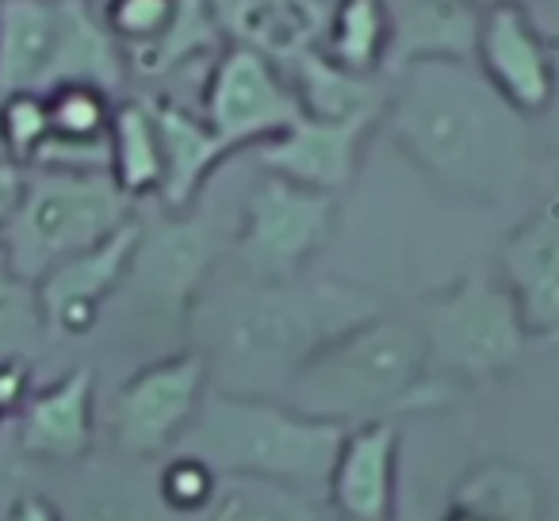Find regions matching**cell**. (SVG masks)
<instances>
[{
  "instance_id": "3",
  "label": "cell",
  "mask_w": 559,
  "mask_h": 521,
  "mask_svg": "<svg viewBox=\"0 0 559 521\" xmlns=\"http://www.w3.org/2000/svg\"><path fill=\"white\" fill-rule=\"evenodd\" d=\"M280 399L311 418L360 426L441 403L444 388L429 376L421 322L380 311L314 353Z\"/></svg>"
},
{
  "instance_id": "12",
  "label": "cell",
  "mask_w": 559,
  "mask_h": 521,
  "mask_svg": "<svg viewBox=\"0 0 559 521\" xmlns=\"http://www.w3.org/2000/svg\"><path fill=\"white\" fill-rule=\"evenodd\" d=\"M139 234L142 223L131 218L116 234H108L100 246L66 257L62 265L35 281V299H39L47 338H85L88 330H96L108 299H116L123 288Z\"/></svg>"
},
{
  "instance_id": "32",
  "label": "cell",
  "mask_w": 559,
  "mask_h": 521,
  "mask_svg": "<svg viewBox=\"0 0 559 521\" xmlns=\"http://www.w3.org/2000/svg\"><path fill=\"white\" fill-rule=\"evenodd\" d=\"M9 521H62V510L43 495H24L9 510Z\"/></svg>"
},
{
  "instance_id": "24",
  "label": "cell",
  "mask_w": 559,
  "mask_h": 521,
  "mask_svg": "<svg viewBox=\"0 0 559 521\" xmlns=\"http://www.w3.org/2000/svg\"><path fill=\"white\" fill-rule=\"evenodd\" d=\"M62 521H185L165 506L157 475H134L127 467H96L85 475Z\"/></svg>"
},
{
  "instance_id": "23",
  "label": "cell",
  "mask_w": 559,
  "mask_h": 521,
  "mask_svg": "<svg viewBox=\"0 0 559 521\" xmlns=\"http://www.w3.org/2000/svg\"><path fill=\"white\" fill-rule=\"evenodd\" d=\"M108 177L127 200L157 196L162 188V139H157L150 100L116 104L108 127Z\"/></svg>"
},
{
  "instance_id": "28",
  "label": "cell",
  "mask_w": 559,
  "mask_h": 521,
  "mask_svg": "<svg viewBox=\"0 0 559 521\" xmlns=\"http://www.w3.org/2000/svg\"><path fill=\"white\" fill-rule=\"evenodd\" d=\"M50 142V111L43 93H0V157L32 169Z\"/></svg>"
},
{
  "instance_id": "17",
  "label": "cell",
  "mask_w": 559,
  "mask_h": 521,
  "mask_svg": "<svg viewBox=\"0 0 559 521\" xmlns=\"http://www.w3.org/2000/svg\"><path fill=\"white\" fill-rule=\"evenodd\" d=\"M157 123V139H162V188L157 200L165 211H188L211 173L230 157V150L218 142V134L207 127L200 111L185 108L177 100L154 96L150 100Z\"/></svg>"
},
{
  "instance_id": "30",
  "label": "cell",
  "mask_w": 559,
  "mask_h": 521,
  "mask_svg": "<svg viewBox=\"0 0 559 521\" xmlns=\"http://www.w3.org/2000/svg\"><path fill=\"white\" fill-rule=\"evenodd\" d=\"M218 475L203 464L192 452H173L165 460V467L157 472V490H162L165 506H169L177 518H203V510L211 506L218 490Z\"/></svg>"
},
{
  "instance_id": "5",
  "label": "cell",
  "mask_w": 559,
  "mask_h": 521,
  "mask_svg": "<svg viewBox=\"0 0 559 521\" xmlns=\"http://www.w3.org/2000/svg\"><path fill=\"white\" fill-rule=\"evenodd\" d=\"M131 203L108 173L27 169L24 196L0 230V253L35 284L66 257L100 246L131 223Z\"/></svg>"
},
{
  "instance_id": "2",
  "label": "cell",
  "mask_w": 559,
  "mask_h": 521,
  "mask_svg": "<svg viewBox=\"0 0 559 521\" xmlns=\"http://www.w3.org/2000/svg\"><path fill=\"white\" fill-rule=\"evenodd\" d=\"M372 315H380L376 296L349 284L253 281L203 315L207 350L200 353L218 376V391L280 399L314 353Z\"/></svg>"
},
{
  "instance_id": "13",
  "label": "cell",
  "mask_w": 559,
  "mask_h": 521,
  "mask_svg": "<svg viewBox=\"0 0 559 521\" xmlns=\"http://www.w3.org/2000/svg\"><path fill=\"white\" fill-rule=\"evenodd\" d=\"M380 116L357 119H311L299 116L284 134L257 146V162L264 173L296 180L314 192H342L357 177L360 154Z\"/></svg>"
},
{
  "instance_id": "10",
  "label": "cell",
  "mask_w": 559,
  "mask_h": 521,
  "mask_svg": "<svg viewBox=\"0 0 559 521\" xmlns=\"http://www.w3.org/2000/svg\"><path fill=\"white\" fill-rule=\"evenodd\" d=\"M215 261V234L200 215L169 211L157 226H142L131 269L119 292H131L142 311L162 322H185Z\"/></svg>"
},
{
  "instance_id": "6",
  "label": "cell",
  "mask_w": 559,
  "mask_h": 521,
  "mask_svg": "<svg viewBox=\"0 0 559 521\" xmlns=\"http://www.w3.org/2000/svg\"><path fill=\"white\" fill-rule=\"evenodd\" d=\"M421 338L433 383H483L510 372L528 345V330L502 281L475 273L429 299L421 311Z\"/></svg>"
},
{
  "instance_id": "7",
  "label": "cell",
  "mask_w": 559,
  "mask_h": 521,
  "mask_svg": "<svg viewBox=\"0 0 559 521\" xmlns=\"http://www.w3.org/2000/svg\"><path fill=\"white\" fill-rule=\"evenodd\" d=\"M334 234V196L264 173L241 200L234 261L257 284L296 281Z\"/></svg>"
},
{
  "instance_id": "35",
  "label": "cell",
  "mask_w": 559,
  "mask_h": 521,
  "mask_svg": "<svg viewBox=\"0 0 559 521\" xmlns=\"http://www.w3.org/2000/svg\"><path fill=\"white\" fill-rule=\"evenodd\" d=\"M4 418H9V414H4V411H0V422H4Z\"/></svg>"
},
{
  "instance_id": "18",
  "label": "cell",
  "mask_w": 559,
  "mask_h": 521,
  "mask_svg": "<svg viewBox=\"0 0 559 521\" xmlns=\"http://www.w3.org/2000/svg\"><path fill=\"white\" fill-rule=\"evenodd\" d=\"M218 20L230 43L253 47L284 70L299 55L322 47V0H218Z\"/></svg>"
},
{
  "instance_id": "34",
  "label": "cell",
  "mask_w": 559,
  "mask_h": 521,
  "mask_svg": "<svg viewBox=\"0 0 559 521\" xmlns=\"http://www.w3.org/2000/svg\"><path fill=\"white\" fill-rule=\"evenodd\" d=\"M544 27H548L551 43H556V50H559V0H551V20Z\"/></svg>"
},
{
  "instance_id": "8",
  "label": "cell",
  "mask_w": 559,
  "mask_h": 521,
  "mask_svg": "<svg viewBox=\"0 0 559 521\" xmlns=\"http://www.w3.org/2000/svg\"><path fill=\"white\" fill-rule=\"evenodd\" d=\"M200 116L218 134V142L238 154L284 134L304 111L288 85V73L272 58L241 43H223L203 81Z\"/></svg>"
},
{
  "instance_id": "21",
  "label": "cell",
  "mask_w": 559,
  "mask_h": 521,
  "mask_svg": "<svg viewBox=\"0 0 559 521\" xmlns=\"http://www.w3.org/2000/svg\"><path fill=\"white\" fill-rule=\"evenodd\" d=\"M288 85L299 100V111L311 119H357L380 116L388 100V85L380 78H360L322 55V47L299 55L296 62L284 66Z\"/></svg>"
},
{
  "instance_id": "16",
  "label": "cell",
  "mask_w": 559,
  "mask_h": 521,
  "mask_svg": "<svg viewBox=\"0 0 559 521\" xmlns=\"http://www.w3.org/2000/svg\"><path fill=\"white\" fill-rule=\"evenodd\" d=\"M96 437V376L88 365L70 368L55 383L32 391L20 406V449L32 460L78 464Z\"/></svg>"
},
{
  "instance_id": "15",
  "label": "cell",
  "mask_w": 559,
  "mask_h": 521,
  "mask_svg": "<svg viewBox=\"0 0 559 521\" xmlns=\"http://www.w3.org/2000/svg\"><path fill=\"white\" fill-rule=\"evenodd\" d=\"M395 464L399 426L391 418L360 422L342 437L330 467L326 498L337 521H391L395 518Z\"/></svg>"
},
{
  "instance_id": "20",
  "label": "cell",
  "mask_w": 559,
  "mask_h": 521,
  "mask_svg": "<svg viewBox=\"0 0 559 521\" xmlns=\"http://www.w3.org/2000/svg\"><path fill=\"white\" fill-rule=\"evenodd\" d=\"M483 12L464 0H406L395 9V43H391V66L411 62H472L475 39H479Z\"/></svg>"
},
{
  "instance_id": "4",
  "label": "cell",
  "mask_w": 559,
  "mask_h": 521,
  "mask_svg": "<svg viewBox=\"0 0 559 521\" xmlns=\"http://www.w3.org/2000/svg\"><path fill=\"white\" fill-rule=\"evenodd\" d=\"M345 429L284 399L207 391L192 429L173 452L200 457L218 479H269L314 490L326 487Z\"/></svg>"
},
{
  "instance_id": "27",
  "label": "cell",
  "mask_w": 559,
  "mask_h": 521,
  "mask_svg": "<svg viewBox=\"0 0 559 521\" xmlns=\"http://www.w3.org/2000/svg\"><path fill=\"white\" fill-rule=\"evenodd\" d=\"M177 4L180 0H100L104 27L123 47L127 66L165 39V32L177 20Z\"/></svg>"
},
{
  "instance_id": "19",
  "label": "cell",
  "mask_w": 559,
  "mask_h": 521,
  "mask_svg": "<svg viewBox=\"0 0 559 521\" xmlns=\"http://www.w3.org/2000/svg\"><path fill=\"white\" fill-rule=\"evenodd\" d=\"M62 0H0V93H43L55 70Z\"/></svg>"
},
{
  "instance_id": "14",
  "label": "cell",
  "mask_w": 559,
  "mask_h": 521,
  "mask_svg": "<svg viewBox=\"0 0 559 521\" xmlns=\"http://www.w3.org/2000/svg\"><path fill=\"white\" fill-rule=\"evenodd\" d=\"M502 284L528 338L559 334V196L544 200L510 230L498 253Z\"/></svg>"
},
{
  "instance_id": "36",
  "label": "cell",
  "mask_w": 559,
  "mask_h": 521,
  "mask_svg": "<svg viewBox=\"0 0 559 521\" xmlns=\"http://www.w3.org/2000/svg\"><path fill=\"white\" fill-rule=\"evenodd\" d=\"M322 4H330V0H322Z\"/></svg>"
},
{
  "instance_id": "25",
  "label": "cell",
  "mask_w": 559,
  "mask_h": 521,
  "mask_svg": "<svg viewBox=\"0 0 559 521\" xmlns=\"http://www.w3.org/2000/svg\"><path fill=\"white\" fill-rule=\"evenodd\" d=\"M203 521H326L311 495L269 479H223Z\"/></svg>"
},
{
  "instance_id": "9",
  "label": "cell",
  "mask_w": 559,
  "mask_h": 521,
  "mask_svg": "<svg viewBox=\"0 0 559 521\" xmlns=\"http://www.w3.org/2000/svg\"><path fill=\"white\" fill-rule=\"evenodd\" d=\"M211 368L200 350L173 353L139 368L111 399V441L123 457L173 452L207 399Z\"/></svg>"
},
{
  "instance_id": "11",
  "label": "cell",
  "mask_w": 559,
  "mask_h": 521,
  "mask_svg": "<svg viewBox=\"0 0 559 521\" xmlns=\"http://www.w3.org/2000/svg\"><path fill=\"white\" fill-rule=\"evenodd\" d=\"M559 50L536 9L483 12L475 39V70L510 108L536 119L551 108L559 93Z\"/></svg>"
},
{
  "instance_id": "1",
  "label": "cell",
  "mask_w": 559,
  "mask_h": 521,
  "mask_svg": "<svg viewBox=\"0 0 559 521\" xmlns=\"http://www.w3.org/2000/svg\"><path fill=\"white\" fill-rule=\"evenodd\" d=\"M383 123L433 185L464 200H510L536 169L533 119L510 108L475 62L399 66Z\"/></svg>"
},
{
  "instance_id": "26",
  "label": "cell",
  "mask_w": 559,
  "mask_h": 521,
  "mask_svg": "<svg viewBox=\"0 0 559 521\" xmlns=\"http://www.w3.org/2000/svg\"><path fill=\"white\" fill-rule=\"evenodd\" d=\"M226 32L223 20H218V0H180L177 4V20L165 32V39L154 50L131 58V66L146 78H162V73L185 66L188 58H200L207 50L223 47Z\"/></svg>"
},
{
  "instance_id": "33",
  "label": "cell",
  "mask_w": 559,
  "mask_h": 521,
  "mask_svg": "<svg viewBox=\"0 0 559 521\" xmlns=\"http://www.w3.org/2000/svg\"><path fill=\"white\" fill-rule=\"evenodd\" d=\"M475 12H495V9H536L544 0H464Z\"/></svg>"
},
{
  "instance_id": "31",
  "label": "cell",
  "mask_w": 559,
  "mask_h": 521,
  "mask_svg": "<svg viewBox=\"0 0 559 521\" xmlns=\"http://www.w3.org/2000/svg\"><path fill=\"white\" fill-rule=\"evenodd\" d=\"M24 180H27L24 165L0 157V230H4V223H9L12 211H16L20 196H24Z\"/></svg>"
},
{
  "instance_id": "29",
  "label": "cell",
  "mask_w": 559,
  "mask_h": 521,
  "mask_svg": "<svg viewBox=\"0 0 559 521\" xmlns=\"http://www.w3.org/2000/svg\"><path fill=\"white\" fill-rule=\"evenodd\" d=\"M43 330L39 299H35V284L24 281L16 269L9 265V257L0 253V360L27 357Z\"/></svg>"
},
{
  "instance_id": "22",
  "label": "cell",
  "mask_w": 559,
  "mask_h": 521,
  "mask_svg": "<svg viewBox=\"0 0 559 521\" xmlns=\"http://www.w3.org/2000/svg\"><path fill=\"white\" fill-rule=\"evenodd\" d=\"M395 9L388 0H330L322 24V55L360 78H380L391 66Z\"/></svg>"
}]
</instances>
